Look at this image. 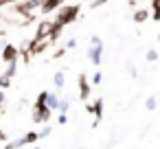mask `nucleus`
Returning a JSON list of instances; mask_svg holds the SVG:
<instances>
[]
</instances>
